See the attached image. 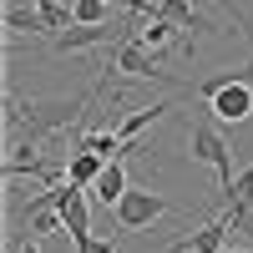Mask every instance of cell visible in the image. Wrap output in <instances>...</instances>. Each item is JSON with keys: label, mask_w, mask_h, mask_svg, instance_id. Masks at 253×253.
I'll use <instances>...</instances> for the list:
<instances>
[{"label": "cell", "mask_w": 253, "mask_h": 253, "mask_svg": "<svg viewBox=\"0 0 253 253\" xmlns=\"http://www.w3.org/2000/svg\"><path fill=\"white\" fill-rule=\"evenodd\" d=\"M91 187H76V193L61 203V218H66V238H81V233H91V203H86Z\"/></svg>", "instance_id": "obj_12"}, {"label": "cell", "mask_w": 253, "mask_h": 253, "mask_svg": "<svg viewBox=\"0 0 253 253\" xmlns=\"http://www.w3.org/2000/svg\"><path fill=\"white\" fill-rule=\"evenodd\" d=\"M122 162H126V157H112V162L96 172V182H91V198H96V203H107V208H117V198L132 187V182H126V167H122Z\"/></svg>", "instance_id": "obj_9"}, {"label": "cell", "mask_w": 253, "mask_h": 253, "mask_svg": "<svg viewBox=\"0 0 253 253\" xmlns=\"http://www.w3.org/2000/svg\"><path fill=\"white\" fill-rule=\"evenodd\" d=\"M112 41H122V26H117V20H107V26L71 20L66 31H56V36H51V51H91V46H112Z\"/></svg>", "instance_id": "obj_5"}, {"label": "cell", "mask_w": 253, "mask_h": 253, "mask_svg": "<svg viewBox=\"0 0 253 253\" xmlns=\"http://www.w3.org/2000/svg\"><path fill=\"white\" fill-rule=\"evenodd\" d=\"M86 101L91 96H15L5 91V122L20 126L31 142L41 137H51V132H71V126L81 122V112H86Z\"/></svg>", "instance_id": "obj_1"}, {"label": "cell", "mask_w": 253, "mask_h": 253, "mask_svg": "<svg viewBox=\"0 0 253 253\" xmlns=\"http://www.w3.org/2000/svg\"><path fill=\"white\" fill-rule=\"evenodd\" d=\"M228 233H233V218L228 213H218L208 228H198V233H187L172 253H218V248H228Z\"/></svg>", "instance_id": "obj_8"}, {"label": "cell", "mask_w": 253, "mask_h": 253, "mask_svg": "<svg viewBox=\"0 0 253 253\" xmlns=\"http://www.w3.org/2000/svg\"><path fill=\"white\" fill-rule=\"evenodd\" d=\"M172 31H177L172 20H162V15H147V20H142V26H137L132 36L142 41V46H152V51H162L167 41H172Z\"/></svg>", "instance_id": "obj_14"}, {"label": "cell", "mask_w": 253, "mask_h": 253, "mask_svg": "<svg viewBox=\"0 0 253 253\" xmlns=\"http://www.w3.org/2000/svg\"><path fill=\"white\" fill-rule=\"evenodd\" d=\"M167 117V101H152V107H132L122 122H117V137L122 142H137V132H147L152 122H162Z\"/></svg>", "instance_id": "obj_13"}, {"label": "cell", "mask_w": 253, "mask_h": 253, "mask_svg": "<svg viewBox=\"0 0 253 253\" xmlns=\"http://www.w3.org/2000/svg\"><path fill=\"white\" fill-rule=\"evenodd\" d=\"M218 253H233V248H218Z\"/></svg>", "instance_id": "obj_18"}, {"label": "cell", "mask_w": 253, "mask_h": 253, "mask_svg": "<svg viewBox=\"0 0 253 253\" xmlns=\"http://www.w3.org/2000/svg\"><path fill=\"white\" fill-rule=\"evenodd\" d=\"M5 31H15V36L31 31V36H41V31H51V26H46V15H41V10H20V5H10V10H5Z\"/></svg>", "instance_id": "obj_15"}, {"label": "cell", "mask_w": 253, "mask_h": 253, "mask_svg": "<svg viewBox=\"0 0 253 253\" xmlns=\"http://www.w3.org/2000/svg\"><path fill=\"white\" fill-rule=\"evenodd\" d=\"M107 76H142V81H162L167 91H193V81H177L172 71H162V66H157V51L142 46L137 36H122V41H117Z\"/></svg>", "instance_id": "obj_2"}, {"label": "cell", "mask_w": 253, "mask_h": 253, "mask_svg": "<svg viewBox=\"0 0 253 253\" xmlns=\"http://www.w3.org/2000/svg\"><path fill=\"white\" fill-rule=\"evenodd\" d=\"M167 213H172V203L157 198L152 187H137V182L126 187V193L117 198V208H112V218H117L122 233H142V228H152V223L167 218Z\"/></svg>", "instance_id": "obj_4"}, {"label": "cell", "mask_w": 253, "mask_h": 253, "mask_svg": "<svg viewBox=\"0 0 253 253\" xmlns=\"http://www.w3.org/2000/svg\"><path fill=\"white\" fill-rule=\"evenodd\" d=\"M223 198H228V208H223V213L233 218V228H243V218L253 213V167H243V172L233 177V187H228Z\"/></svg>", "instance_id": "obj_10"}, {"label": "cell", "mask_w": 253, "mask_h": 253, "mask_svg": "<svg viewBox=\"0 0 253 253\" xmlns=\"http://www.w3.org/2000/svg\"><path fill=\"white\" fill-rule=\"evenodd\" d=\"M71 15L86 26H107L112 20V0H71Z\"/></svg>", "instance_id": "obj_16"}, {"label": "cell", "mask_w": 253, "mask_h": 253, "mask_svg": "<svg viewBox=\"0 0 253 253\" xmlns=\"http://www.w3.org/2000/svg\"><path fill=\"white\" fill-rule=\"evenodd\" d=\"M20 253H41V248H36V238H31V243H26V248H20Z\"/></svg>", "instance_id": "obj_17"}, {"label": "cell", "mask_w": 253, "mask_h": 253, "mask_svg": "<svg viewBox=\"0 0 253 253\" xmlns=\"http://www.w3.org/2000/svg\"><path fill=\"white\" fill-rule=\"evenodd\" d=\"M152 15H162V20H172L177 31H187V56H193V36H198V31H203V36H223L218 20H208V15L193 10V0H157Z\"/></svg>", "instance_id": "obj_7"}, {"label": "cell", "mask_w": 253, "mask_h": 253, "mask_svg": "<svg viewBox=\"0 0 253 253\" xmlns=\"http://www.w3.org/2000/svg\"><path fill=\"white\" fill-rule=\"evenodd\" d=\"M208 112H213L218 122H248L253 117V86L248 81H223L218 91H208Z\"/></svg>", "instance_id": "obj_6"}, {"label": "cell", "mask_w": 253, "mask_h": 253, "mask_svg": "<svg viewBox=\"0 0 253 253\" xmlns=\"http://www.w3.org/2000/svg\"><path fill=\"white\" fill-rule=\"evenodd\" d=\"M101 167H107V157H101V152H91V147H76V152H66V167H61V172H66L71 182H81V187H91Z\"/></svg>", "instance_id": "obj_11"}, {"label": "cell", "mask_w": 253, "mask_h": 253, "mask_svg": "<svg viewBox=\"0 0 253 253\" xmlns=\"http://www.w3.org/2000/svg\"><path fill=\"white\" fill-rule=\"evenodd\" d=\"M243 253H253V248H243Z\"/></svg>", "instance_id": "obj_19"}, {"label": "cell", "mask_w": 253, "mask_h": 253, "mask_svg": "<svg viewBox=\"0 0 253 253\" xmlns=\"http://www.w3.org/2000/svg\"><path fill=\"white\" fill-rule=\"evenodd\" d=\"M187 152H193V162H203V167H213L218 172V187L228 193V187H233V147L223 142V132L208 117H198V122H187Z\"/></svg>", "instance_id": "obj_3"}]
</instances>
